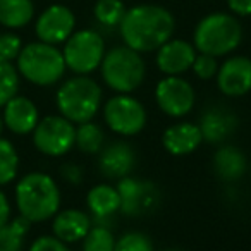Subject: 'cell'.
Listing matches in <instances>:
<instances>
[{
  "mask_svg": "<svg viewBox=\"0 0 251 251\" xmlns=\"http://www.w3.org/2000/svg\"><path fill=\"white\" fill-rule=\"evenodd\" d=\"M174 28V16L165 7L153 4H141L127 9L119 25L124 45L140 53L157 52L172 38Z\"/></svg>",
  "mask_w": 251,
  "mask_h": 251,
  "instance_id": "6da1fadb",
  "label": "cell"
},
{
  "mask_svg": "<svg viewBox=\"0 0 251 251\" xmlns=\"http://www.w3.org/2000/svg\"><path fill=\"white\" fill-rule=\"evenodd\" d=\"M14 196L19 215L31 224L53 219L60 210V189L45 172H29L19 179Z\"/></svg>",
  "mask_w": 251,
  "mask_h": 251,
  "instance_id": "7a4b0ae2",
  "label": "cell"
},
{
  "mask_svg": "<svg viewBox=\"0 0 251 251\" xmlns=\"http://www.w3.org/2000/svg\"><path fill=\"white\" fill-rule=\"evenodd\" d=\"M101 88L90 76L69 77L60 84L55 95V103L59 114L73 124L93 121L101 107Z\"/></svg>",
  "mask_w": 251,
  "mask_h": 251,
  "instance_id": "3957f363",
  "label": "cell"
},
{
  "mask_svg": "<svg viewBox=\"0 0 251 251\" xmlns=\"http://www.w3.org/2000/svg\"><path fill=\"white\" fill-rule=\"evenodd\" d=\"M16 69L19 76L36 86H53L66 74L62 50L55 45L43 42H33L23 47L16 59Z\"/></svg>",
  "mask_w": 251,
  "mask_h": 251,
  "instance_id": "277c9868",
  "label": "cell"
},
{
  "mask_svg": "<svg viewBox=\"0 0 251 251\" xmlns=\"http://www.w3.org/2000/svg\"><path fill=\"white\" fill-rule=\"evenodd\" d=\"M243 40V28L236 16L213 12L196 25L193 45L196 52L212 57H224L234 52Z\"/></svg>",
  "mask_w": 251,
  "mask_h": 251,
  "instance_id": "5b68a950",
  "label": "cell"
},
{
  "mask_svg": "<svg viewBox=\"0 0 251 251\" xmlns=\"http://www.w3.org/2000/svg\"><path fill=\"white\" fill-rule=\"evenodd\" d=\"M101 79L115 93L131 95L143 84L147 67L140 52L119 45L105 52L100 64Z\"/></svg>",
  "mask_w": 251,
  "mask_h": 251,
  "instance_id": "8992f818",
  "label": "cell"
},
{
  "mask_svg": "<svg viewBox=\"0 0 251 251\" xmlns=\"http://www.w3.org/2000/svg\"><path fill=\"white\" fill-rule=\"evenodd\" d=\"M105 42L100 33L93 29H79L74 31L64 42L62 55L66 67L74 74L88 76L100 67L105 55Z\"/></svg>",
  "mask_w": 251,
  "mask_h": 251,
  "instance_id": "52a82bcc",
  "label": "cell"
},
{
  "mask_svg": "<svg viewBox=\"0 0 251 251\" xmlns=\"http://www.w3.org/2000/svg\"><path fill=\"white\" fill-rule=\"evenodd\" d=\"M103 119L110 131L121 136H134L147 126V110L138 98L119 93L103 105Z\"/></svg>",
  "mask_w": 251,
  "mask_h": 251,
  "instance_id": "ba28073f",
  "label": "cell"
},
{
  "mask_svg": "<svg viewBox=\"0 0 251 251\" xmlns=\"http://www.w3.org/2000/svg\"><path fill=\"white\" fill-rule=\"evenodd\" d=\"M31 134L35 148L47 157H62L76 141V127L60 114L40 119Z\"/></svg>",
  "mask_w": 251,
  "mask_h": 251,
  "instance_id": "9c48e42d",
  "label": "cell"
},
{
  "mask_svg": "<svg viewBox=\"0 0 251 251\" xmlns=\"http://www.w3.org/2000/svg\"><path fill=\"white\" fill-rule=\"evenodd\" d=\"M157 105L169 117H184L193 110L196 101L195 88L181 76H165L155 88Z\"/></svg>",
  "mask_w": 251,
  "mask_h": 251,
  "instance_id": "30bf717a",
  "label": "cell"
},
{
  "mask_svg": "<svg viewBox=\"0 0 251 251\" xmlns=\"http://www.w3.org/2000/svg\"><path fill=\"white\" fill-rule=\"evenodd\" d=\"M74 28H76L74 12L62 4H53L38 16L35 33L40 42L57 47L73 35Z\"/></svg>",
  "mask_w": 251,
  "mask_h": 251,
  "instance_id": "8fae6325",
  "label": "cell"
},
{
  "mask_svg": "<svg viewBox=\"0 0 251 251\" xmlns=\"http://www.w3.org/2000/svg\"><path fill=\"white\" fill-rule=\"evenodd\" d=\"M115 188L121 196V212L126 215H143L157 205L158 193L151 182L126 176L119 179V184Z\"/></svg>",
  "mask_w": 251,
  "mask_h": 251,
  "instance_id": "7c38bea8",
  "label": "cell"
},
{
  "mask_svg": "<svg viewBox=\"0 0 251 251\" xmlns=\"http://www.w3.org/2000/svg\"><path fill=\"white\" fill-rule=\"evenodd\" d=\"M217 86L226 97H243L251 91V59L229 57L217 71Z\"/></svg>",
  "mask_w": 251,
  "mask_h": 251,
  "instance_id": "4fadbf2b",
  "label": "cell"
},
{
  "mask_svg": "<svg viewBox=\"0 0 251 251\" xmlns=\"http://www.w3.org/2000/svg\"><path fill=\"white\" fill-rule=\"evenodd\" d=\"M2 108H4V112H2L4 126L11 133L19 134V136L31 134L36 124L40 122L38 107L28 97L16 95Z\"/></svg>",
  "mask_w": 251,
  "mask_h": 251,
  "instance_id": "5bb4252c",
  "label": "cell"
},
{
  "mask_svg": "<svg viewBox=\"0 0 251 251\" xmlns=\"http://www.w3.org/2000/svg\"><path fill=\"white\" fill-rule=\"evenodd\" d=\"M196 59V49L184 40H169L157 50V67L165 76H181L191 69Z\"/></svg>",
  "mask_w": 251,
  "mask_h": 251,
  "instance_id": "9a60e30c",
  "label": "cell"
},
{
  "mask_svg": "<svg viewBox=\"0 0 251 251\" xmlns=\"http://www.w3.org/2000/svg\"><path fill=\"white\" fill-rule=\"evenodd\" d=\"M90 229H91V219L83 210H77V208L59 210L53 215L52 236H55L57 239H60L66 244L83 241Z\"/></svg>",
  "mask_w": 251,
  "mask_h": 251,
  "instance_id": "2e32d148",
  "label": "cell"
},
{
  "mask_svg": "<svg viewBox=\"0 0 251 251\" xmlns=\"http://www.w3.org/2000/svg\"><path fill=\"white\" fill-rule=\"evenodd\" d=\"M203 143L201 131L198 124L193 122H177V124L169 126L162 134V145L171 155L182 157L189 155Z\"/></svg>",
  "mask_w": 251,
  "mask_h": 251,
  "instance_id": "e0dca14e",
  "label": "cell"
},
{
  "mask_svg": "<svg viewBox=\"0 0 251 251\" xmlns=\"http://www.w3.org/2000/svg\"><path fill=\"white\" fill-rule=\"evenodd\" d=\"M98 164L107 177L122 179L126 176H129V172L134 169L136 153H134L133 147L126 141H115V143L101 148Z\"/></svg>",
  "mask_w": 251,
  "mask_h": 251,
  "instance_id": "ac0fdd59",
  "label": "cell"
},
{
  "mask_svg": "<svg viewBox=\"0 0 251 251\" xmlns=\"http://www.w3.org/2000/svg\"><path fill=\"white\" fill-rule=\"evenodd\" d=\"M236 126H237V119L232 112L226 110V108L215 107V108H208L201 115V121H200L198 127L201 131L203 141L219 145L222 141H226L234 133Z\"/></svg>",
  "mask_w": 251,
  "mask_h": 251,
  "instance_id": "d6986e66",
  "label": "cell"
},
{
  "mask_svg": "<svg viewBox=\"0 0 251 251\" xmlns=\"http://www.w3.org/2000/svg\"><path fill=\"white\" fill-rule=\"evenodd\" d=\"M213 169L222 181H237L246 172V157L239 148L224 145L213 155Z\"/></svg>",
  "mask_w": 251,
  "mask_h": 251,
  "instance_id": "ffe728a7",
  "label": "cell"
},
{
  "mask_svg": "<svg viewBox=\"0 0 251 251\" xmlns=\"http://www.w3.org/2000/svg\"><path fill=\"white\" fill-rule=\"evenodd\" d=\"M86 205L98 220H105L121 210V196L115 186L97 184L88 191Z\"/></svg>",
  "mask_w": 251,
  "mask_h": 251,
  "instance_id": "44dd1931",
  "label": "cell"
},
{
  "mask_svg": "<svg viewBox=\"0 0 251 251\" xmlns=\"http://www.w3.org/2000/svg\"><path fill=\"white\" fill-rule=\"evenodd\" d=\"M35 16L33 0H0V25L7 29H21Z\"/></svg>",
  "mask_w": 251,
  "mask_h": 251,
  "instance_id": "7402d4cb",
  "label": "cell"
},
{
  "mask_svg": "<svg viewBox=\"0 0 251 251\" xmlns=\"http://www.w3.org/2000/svg\"><path fill=\"white\" fill-rule=\"evenodd\" d=\"M31 222L25 217L11 219L4 227H0V251H23L25 241L29 232Z\"/></svg>",
  "mask_w": 251,
  "mask_h": 251,
  "instance_id": "603a6c76",
  "label": "cell"
},
{
  "mask_svg": "<svg viewBox=\"0 0 251 251\" xmlns=\"http://www.w3.org/2000/svg\"><path fill=\"white\" fill-rule=\"evenodd\" d=\"M103 140L105 134L101 131V127L93 121L83 122V124H77L76 127V145L83 153H100L101 148H103Z\"/></svg>",
  "mask_w": 251,
  "mask_h": 251,
  "instance_id": "cb8c5ba5",
  "label": "cell"
},
{
  "mask_svg": "<svg viewBox=\"0 0 251 251\" xmlns=\"http://www.w3.org/2000/svg\"><path fill=\"white\" fill-rule=\"evenodd\" d=\"M19 171V155L9 140L0 136V188L11 184Z\"/></svg>",
  "mask_w": 251,
  "mask_h": 251,
  "instance_id": "d4e9b609",
  "label": "cell"
},
{
  "mask_svg": "<svg viewBox=\"0 0 251 251\" xmlns=\"http://www.w3.org/2000/svg\"><path fill=\"white\" fill-rule=\"evenodd\" d=\"M126 5L122 0H98L95 4V18L103 26H119L126 14Z\"/></svg>",
  "mask_w": 251,
  "mask_h": 251,
  "instance_id": "484cf974",
  "label": "cell"
},
{
  "mask_svg": "<svg viewBox=\"0 0 251 251\" xmlns=\"http://www.w3.org/2000/svg\"><path fill=\"white\" fill-rule=\"evenodd\" d=\"M19 90V73L9 60L0 59V108L4 107Z\"/></svg>",
  "mask_w": 251,
  "mask_h": 251,
  "instance_id": "4316f807",
  "label": "cell"
},
{
  "mask_svg": "<svg viewBox=\"0 0 251 251\" xmlns=\"http://www.w3.org/2000/svg\"><path fill=\"white\" fill-rule=\"evenodd\" d=\"M115 237L107 226H91L83 239V251H114Z\"/></svg>",
  "mask_w": 251,
  "mask_h": 251,
  "instance_id": "83f0119b",
  "label": "cell"
},
{
  "mask_svg": "<svg viewBox=\"0 0 251 251\" xmlns=\"http://www.w3.org/2000/svg\"><path fill=\"white\" fill-rule=\"evenodd\" d=\"M114 251H155L151 239L143 232H126L115 241Z\"/></svg>",
  "mask_w": 251,
  "mask_h": 251,
  "instance_id": "f1b7e54d",
  "label": "cell"
},
{
  "mask_svg": "<svg viewBox=\"0 0 251 251\" xmlns=\"http://www.w3.org/2000/svg\"><path fill=\"white\" fill-rule=\"evenodd\" d=\"M23 40L16 33H2L0 35V59L4 60H16L23 50Z\"/></svg>",
  "mask_w": 251,
  "mask_h": 251,
  "instance_id": "f546056e",
  "label": "cell"
},
{
  "mask_svg": "<svg viewBox=\"0 0 251 251\" xmlns=\"http://www.w3.org/2000/svg\"><path fill=\"white\" fill-rule=\"evenodd\" d=\"M193 73L200 77V79H212L217 76V71H219V64L217 59L212 55H206V53H196V59L191 66Z\"/></svg>",
  "mask_w": 251,
  "mask_h": 251,
  "instance_id": "4dcf8cb0",
  "label": "cell"
},
{
  "mask_svg": "<svg viewBox=\"0 0 251 251\" xmlns=\"http://www.w3.org/2000/svg\"><path fill=\"white\" fill-rule=\"evenodd\" d=\"M28 251H71V248L55 236H40L29 244Z\"/></svg>",
  "mask_w": 251,
  "mask_h": 251,
  "instance_id": "1f68e13d",
  "label": "cell"
},
{
  "mask_svg": "<svg viewBox=\"0 0 251 251\" xmlns=\"http://www.w3.org/2000/svg\"><path fill=\"white\" fill-rule=\"evenodd\" d=\"M60 176H62L64 181H67L73 186H77L83 182V169L77 164H73V162L64 164L62 167H60Z\"/></svg>",
  "mask_w": 251,
  "mask_h": 251,
  "instance_id": "d6a6232c",
  "label": "cell"
},
{
  "mask_svg": "<svg viewBox=\"0 0 251 251\" xmlns=\"http://www.w3.org/2000/svg\"><path fill=\"white\" fill-rule=\"evenodd\" d=\"M227 5L236 16H251V0H227Z\"/></svg>",
  "mask_w": 251,
  "mask_h": 251,
  "instance_id": "836d02e7",
  "label": "cell"
},
{
  "mask_svg": "<svg viewBox=\"0 0 251 251\" xmlns=\"http://www.w3.org/2000/svg\"><path fill=\"white\" fill-rule=\"evenodd\" d=\"M9 220H11V201L7 195L0 189V227H4Z\"/></svg>",
  "mask_w": 251,
  "mask_h": 251,
  "instance_id": "e575fe53",
  "label": "cell"
},
{
  "mask_svg": "<svg viewBox=\"0 0 251 251\" xmlns=\"http://www.w3.org/2000/svg\"><path fill=\"white\" fill-rule=\"evenodd\" d=\"M4 119H2V114H0V136H2V133H4Z\"/></svg>",
  "mask_w": 251,
  "mask_h": 251,
  "instance_id": "d590c367",
  "label": "cell"
},
{
  "mask_svg": "<svg viewBox=\"0 0 251 251\" xmlns=\"http://www.w3.org/2000/svg\"><path fill=\"white\" fill-rule=\"evenodd\" d=\"M165 251H179V250H165Z\"/></svg>",
  "mask_w": 251,
  "mask_h": 251,
  "instance_id": "8d00e7d4",
  "label": "cell"
}]
</instances>
